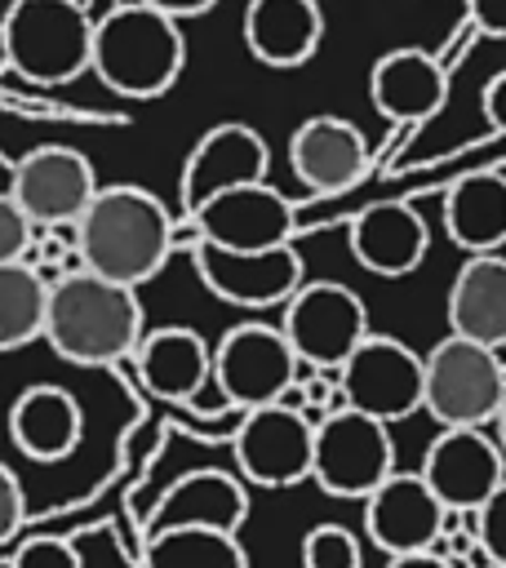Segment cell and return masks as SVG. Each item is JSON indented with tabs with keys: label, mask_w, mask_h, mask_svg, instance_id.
<instances>
[{
	"label": "cell",
	"mask_w": 506,
	"mask_h": 568,
	"mask_svg": "<svg viewBox=\"0 0 506 568\" xmlns=\"http://www.w3.org/2000/svg\"><path fill=\"white\" fill-rule=\"evenodd\" d=\"M75 262L111 284L138 288L155 280L173 253V217L169 209L129 182L98 186L84 217L71 226Z\"/></svg>",
	"instance_id": "cell-1"
},
{
	"label": "cell",
	"mask_w": 506,
	"mask_h": 568,
	"mask_svg": "<svg viewBox=\"0 0 506 568\" xmlns=\"http://www.w3.org/2000/svg\"><path fill=\"white\" fill-rule=\"evenodd\" d=\"M142 302L138 288L111 284L84 266L62 271L49 280V311H44V342L84 368H107L133 359L142 342Z\"/></svg>",
	"instance_id": "cell-2"
},
{
	"label": "cell",
	"mask_w": 506,
	"mask_h": 568,
	"mask_svg": "<svg viewBox=\"0 0 506 568\" xmlns=\"http://www.w3.org/2000/svg\"><path fill=\"white\" fill-rule=\"evenodd\" d=\"M186 67L182 22L146 9V4H111L93 22L89 71L120 98H160L178 84Z\"/></svg>",
	"instance_id": "cell-3"
},
{
	"label": "cell",
	"mask_w": 506,
	"mask_h": 568,
	"mask_svg": "<svg viewBox=\"0 0 506 568\" xmlns=\"http://www.w3.org/2000/svg\"><path fill=\"white\" fill-rule=\"evenodd\" d=\"M9 71L31 84H67L89 71L93 18L80 0H13L0 13Z\"/></svg>",
	"instance_id": "cell-4"
},
{
	"label": "cell",
	"mask_w": 506,
	"mask_h": 568,
	"mask_svg": "<svg viewBox=\"0 0 506 568\" xmlns=\"http://www.w3.org/2000/svg\"><path fill=\"white\" fill-rule=\"evenodd\" d=\"M506 404V368L466 337H439L422 355V408L444 430H484Z\"/></svg>",
	"instance_id": "cell-5"
},
{
	"label": "cell",
	"mask_w": 506,
	"mask_h": 568,
	"mask_svg": "<svg viewBox=\"0 0 506 568\" xmlns=\"http://www.w3.org/2000/svg\"><path fill=\"white\" fill-rule=\"evenodd\" d=\"M280 333L293 346L302 368L337 373L373 328H368V306L355 288L337 280H306L284 302Z\"/></svg>",
	"instance_id": "cell-6"
},
{
	"label": "cell",
	"mask_w": 506,
	"mask_h": 568,
	"mask_svg": "<svg viewBox=\"0 0 506 568\" xmlns=\"http://www.w3.org/2000/svg\"><path fill=\"white\" fill-rule=\"evenodd\" d=\"M297 368L302 364L284 342L280 324H235L213 346V390L235 413L284 404L297 386Z\"/></svg>",
	"instance_id": "cell-7"
},
{
	"label": "cell",
	"mask_w": 506,
	"mask_h": 568,
	"mask_svg": "<svg viewBox=\"0 0 506 568\" xmlns=\"http://www.w3.org/2000/svg\"><path fill=\"white\" fill-rule=\"evenodd\" d=\"M395 475V444L391 426L337 408L315 422V448H311V479L342 501H364L382 479Z\"/></svg>",
	"instance_id": "cell-8"
},
{
	"label": "cell",
	"mask_w": 506,
	"mask_h": 568,
	"mask_svg": "<svg viewBox=\"0 0 506 568\" xmlns=\"http://www.w3.org/2000/svg\"><path fill=\"white\" fill-rule=\"evenodd\" d=\"M342 404L391 426L422 408V355L399 337L368 333L355 355L337 368Z\"/></svg>",
	"instance_id": "cell-9"
},
{
	"label": "cell",
	"mask_w": 506,
	"mask_h": 568,
	"mask_svg": "<svg viewBox=\"0 0 506 568\" xmlns=\"http://www.w3.org/2000/svg\"><path fill=\"white\" fill-rule=\"evenodd\" d=\"M235 470L244 484L257 488H293L311 479V448H315V426L306 422L302 408L289 404H266L253 413H240L235 435Z\"/></svg>",
	"instance_id": "cell-10"
},
{
	"label": "cell",
	"mask_w": 506,
	"mask_h": 568,
	"mask_svg": "<svg viewBox=\"0 0 506 568\" xmlns=\"http://www.w3.org/2000/svg\"><path fill=\"white\" fill-rule=\"evenodd\" d=\"M9 195L13 204L27 213V222L40 231L53 226H75L84 217V209L98 195V173L89 164V155H80L75 146H36L27 151L13 173H9Z\"/></svg>",
	"instance_id": "cell-11"
},
{
	"label": "cell",
	"mask_w": 506,
	"mask_h": 568,
	"mask_svg": "<svg viewBox=\"0 0 506 568\" xmlns=\"http://www.w3.org/2000/svg\"><path fill=\"white\" fill-rule=\"evenodd\" d=\"M195 235L213 248L226 253H266V248H284L293 244L297 231V209L284 191H275L271 182H253V186H235L213 195L209 204H200L195 213H186Z\"/></svg>",
	"instance_id": "cell-12"
},
{
	"label": "cell",
	"mask_w": 506,
	"mask_h": 568,
	"mask_svg": "<svg viewBox=\"0 0 506 568\" xmlns=\"http://www.w3.org/2000/svg\"><path fill=\"white\" fill-rule=\"evenodd\" d=\"M191 262L200 284L240 306V311H266V306H284L306 280H302V253L293 244L284 248H266V253H226L213 248L204 240L191 244Z\"/></svg>",
	"instance_id": "cell-13"
},
{
	"label": "cell",
	"mask_w": 506,
	"mask_h": 568,
	"mask_svg": "<svg viewBox=\"0 0 506 568\" xmlns=\"http://www.w3.org/2000/svg\"><path fill=\"white\" fill-rule=\"evenodd\" d=\"M417 475L444 510L475 515L506 484V457L488 430H439L426 444Z\"/></svg>",
	"instance_id": "cell-14"
},
{
	"label": "cell",
	"mask_w": 506,
	"mask_h": 568,
	"mask_svg": "<svg viewBox=\"0 0 506 568\" xmlns=\"http://www.w3.org/2000/svg\"><path fill=\"white\" fill-rule=\"evenodd\" d=\"M266 169H271V151H266V138L240 120H226V124H213L186 155L182 164V213H195L200 204H209L213 195L222 191H235V186H253V182H266Z\"/></svg>",
	"instance_id": "cell-15"
},
{
	"label": "cell",
	"mask_w": 506,
	"mask_h": 568,
	"mask_svg": "<svg viewBox=\"0 0 506 568\" xmlns=\"http://www.w3.org/2000/svg\"><path fill=\"white\" fill-rule=\"evenodd\" d=\"M439 524H444V506L435 501V493L422 484L417 470H395L364 497V532L386 559L435 550Z\"/></svg>",
	"instance_id": "cell-16"
},
{
	"label": "cell",
	"mask_w": 506,
	"mask_h": 568,
	"mask_svg": "<svg viewBox=\"0 0 506 568\" xmlns=\"http://www.w3.org/2000/svg\"><path fill=\"white\" fill-rule=\"evenodd\" d=\"M133 373L155 399L204 413V390H213V346L195 328L164 324L142 333L133 351Z\"/></svg>",
	"instance_id": "cell-17"
},
{
	"label": "cell",
	"mask_w": 506,
	"mask_h": 568,
	"mask_svg": "<svg viewBox=\"0 0 506 568\" xmlns=\"http://www.w3.org/2000/svg\"><path fill=\"white\" fill-rule=\"evenodd\" d=\"M289 164L311 195H337L364 178L368 142L342 115H311L289 138Z\"/></svg>",
	"instance_id": "cell-18"
},
{
	"label": "cell",
	"mask_w": 506,
	"mask_h": 568,
	"mask_svg": "<svg viewBox=\"0 0 506 568\" xmlns=\"http://www.w3.org/2000/svg\"><path fill=\"white\" fill-rule=\"evenodd\" d=\"M368 98L382 120L422 124L448 102V67L417 44L386 49L368 71Z\"/></svg>",
	"instance_id": "cell-19"
},
{
	"label": "cell",
	"mask_w": 506,
	"mask_h": 568,
	"mask_svg": "<svg viewBox=\"0 0 506 568\" xmlns=\"http://www.w3.org/2000/svg\"><path fill=\"white\" fill-rule=\"evenodd\" d=\"M249 515V484L231 470H186L178 475L164 497L151 510L146 532H164V528H213V532H240Z\"/></svg>",
	"instance_id": "cell-20"
},
{
	"label": "cell",
	"mask_w": 506,
	"mask_h": 568,
	"mask_svg": "<svg viewBox=\"0 0 506 568\" xmlns=\"http://www.w3.org/2000/svg\"><path fill=\"white\" fill-rule=\"evenodd\" d=\"M346 235H351V257L382 280L413 275L431 248V231L422 213H413L408 204H368L351 217Z\"/></svg>",
	"instance_id": "cell-21"
},
{
	"label": "cell",
	"mask_w": 506,
	"mask_h": 568,
	"mask_svg": "<svg viewBox=\"0 0 506 568\" xmlns=\"http://www.w3.org/2000/svg\"><path fill=\"white\" fill-rule=\"evenodd\" d=\"M244 49L275 71H293L315 58L324 36V13L315 0H249L240 18Z\"/></svg>",
	"instance_id": "cell-22"
},
{
	"label": "cell",
	"mask_w": 506,
	"mask_h": 568,
	"mask_svg": "<svg viewBox=\"0 0 506 568\" xmlns=\"http://www.w3.org/2000/svg\"><path fill=\"white\" fill-rule=\"evenodd\" d=\"M84 435V408L67 386L36 382L9 404V439L31 462H62Z\"/></svg>",
	"instance_id": "cell-23"
},
{
	"label": "cell",
	"mask_w": 506,
	"mask_h": 568,
	"mask_svg": "<svg viewBox=\"0 0 506 568\" xmlns=\"http://www.w3.org/2000/svg\"><path fill=\"white\" fill-rule=\"evenodd\" d=\"M448 333L488 351L506 346V257H466L448 284Z\"/></svg>",
	"instance_id": "cell-24"
},
{
	"label": "cell",
	"mask_w": 506,
	"mask_h": 568,
	"mask_svg": "<svg viewBox=\"0 0 506 568\" xmlns=\"http://www.w3.org/2000/svg\"><path fill=\"white\" fill-rule=\"evenodd\" d=\"M444 231L466 257L506 248V178L470 173L457 178L444 195Z\"/></svg>",
	"instance_id": "cell-25"
},
{
	"label": "cell",
	"mask_w": 506,
	"mask_h": 568,
	"mask_svg": "<svg viewBox=\"0 0 506 568\" xmlns=\"http://www.w3.org/2000/svg\"><path fill=\"white\" fill-rule=\"evenodd\" d=\"M142 568H249V555L235 532L164 528V532H146Z\"/></svg>",
	"instance_id": "cell-26"
},
{
	"label": "cell",
	"mask_w": 506,
	"mask_h": 568,
	"mask_svg": "<svg viewBox=\"0 0 506 568\" xmlns=\"http://www.w3.org/2000/svg\"><path fill=\"white\" fill-rule=\"evenodd\" d=\"M49 280L31 262L0 266V351H22L44 337Z\"/></svg>",
	"instance_id": "cell-27"
},
{
	"label": "cell",
	"mask_w": 506,
	"mask_h": 568,
	"mask_svg": "<svg viewBox=\"0 0 506 568\" xmlns=\"http://www.w3.org/2000/svg\"><path fill=\"white\" fill-rule=\"evenodd\" d=\"M302 568H364V541L342 524H315L302 537Z\"/></svg>",
	"instance_id": "cell-28"
},
{
	"label": "cell",
	"mask_w": 506,
	"mask_h": 568,
	"mask_svg": "<svg viewBox=\"0 0 506 568\" xmlns=\"http://www.w3.org/2000/svg\"><path fill=\"white\" fill-rule=\"evenodd\" d=\"M475 537L493 568H506V484L475 510Z\"/></svg>",
	"instance_id": "cell-29"
},
{
	"label": "cell",
	"mask_w": 506,
	"mask_h": 568,
	"mask_svg": "<svg viewBox=\"0 0 506 568\" xmlns=\"http://www.w3.org/2000/svg\"><path fill=\"white\" fill-rule=\"evenodd\" d=\"M31 240H36V226H31L27 213L13 204V195L0 191V266H9V262H27Z\"/></svg>",
	"instance_id": "cell-30"
},
{
	"label": "cell",
	"mask_w": 506,
	"mask_h": 568,
	"mask_svg": "<svg viewBox=\"0 0 506 568\" xmlns=\"http://www.w3.org/2000/svg\"><path fill=\"white\" fill-rule=\"evenodd\" d=\"M9 568H80V555L67 537H31L9 555Z\"/></svg>",
	"instance_id": "cell-31"
},
{
	"label": "cell",
	"mask_w": 506,
	"mask_h": 568,
	"mask_svg": "<svg viewBox=\"0 0 506 568\" xmlns=\"http://www.w3.org/2000/svg\"><path fill=\"white\" fill-rule=\"evenodd\" d=\"M27 519V493H22V479L0 462V546H9L18 537Z\"/></svg>",
	"instance_id": "cell-32"
},
{
	"label": "cell",
	"mask_w": 506,
	"mask_h": 568,
	"mask_svg": "<svg viewBox=\"0 0 506 568\" xmlns=\"http://www.w3.org/2000/svg\"><path fill=\"white\" fill-rule=\"evenodd\" d=\"M466 27L506 40V0H466Z\"/></svg>",
	"instance_id": "cell-33"
},
{
	"label": "cell",
	"mask_w": 506,
	"mask_h": 568,
	"mask_svg": "<svg viewBox=\"0 0 506 568\" xmlns=\"http://www.w3.org/2000/svg\"><path fill=\"white\" fill-rule=\"evenodd\" d=\"M479 106H484L488 129L506 138V71L488 75V84H484V93H479Z\"/></svg>",
	"instance_id": "cell-34"
},
{
	"label": "cell",
	"mask_w": 506,
	"mask_h": 568,
	"mask_svg": "<svg viewBox=\"0 0 506 568\" xmlns=\"http://www.w3.org/2000/svg\"><path fill=\"white\" fill-rule=\"evenodd\" d=\"M138 4H146V9H155V13H164V18H173V22H182V18L209 13L217 0H138Z\"/></svg>",
	"instance_id": "cell-35"
},
{
	"label": "cell",
	"mask_w": 506,
	"mask_h": 568,
	"mask_svg": "<svg viewBox=\"0 0 506 568\" xmlns=\"http://www.w3.org/2000/svg\"><path fill=\"white\" fill-rule=\"evenodd\" d=\"M386 568H453V564L435 550H422V555H395V559H386Z\"/></svg>",
	"instance_id": "cell-36"
},
{
	"label": "cell",
	"mask_w": 506,
	"mask_h": 568,
	"mask_svg": "<svg viewBox=\"0 0 506 568\" xmlns=\"http://www.w3.org/2000/svg\"><path fill=\"white\" fill-rule=\"evenodd\" d=\"M493 430H497L493 439H497V448H502V457H506V404L497 408V417H493Z\"/></svg>",
	"instance_id": "cell-37"
},
{
	"label": "cell",
	"mask_w": 506,
	"mask_h": 568,
	"mask_svg": "<svg viewBox=\"0 0 506 568\" xmlns=\"http://www.w3.org/2000/svg\"><path fill=\"white\" fill-rule=\"evenodd\" d=\"M9 71V49H4V27H0V75Z\"/></svg>",
	"instance_id": "cell-38"
}]
</instances>
